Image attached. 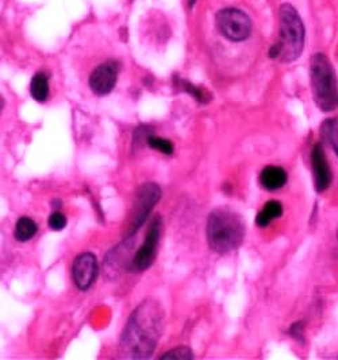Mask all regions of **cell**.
<instances>
[{
  "mask_svg": "<svg viewBox=\"0 0 338 360\" xmlns=\"http://www.w3.org/2000/svg\"><path fill=\"white\" fill-rule=\"evenodd\" d=\"M164 314L160 305L146 300L131 313L126 324L119 351L124 358L149 359L162 333Z\"/></svg>",
  "mask_w": 338,
  "mask_h": 360,
  "instance_id": "6da1fadb",
  "label": "cell"
},
{
  "mask_svg": "<svg viewBox=\"0 0 338 360\" xmlns=\"http://www.w3.org/2000/svg\"><path fill=\"white\" fill-rule=\"evenodd\" d=\"M245 224L241 215L230 208H216L207 220V240L216 254H228L244 241Z\"/></svg>",
  "mask_w": 338,
  "mask_h": 360,
  "instance_id": "7a4b0ae2",
  "label": "cell"
},
{
  "mask_svg": "<svg viewBox=\"0 0 338 360\" xmlns=\"http://www.w3.org/2000/svg\"><path fill=\"white\" fill-rule=\"evenodd\" d=\"M310 79L316 104L323 112L333 111L338 105V88L336 72L323 53L311 57Z\"/></svg>",
  "mask_w": 338,
  "mask_h": 360,
  "instance_id": "3957f363",
  "label": "cell"
},
{
  "mask_svg": "<svg viewBox=\"0 0 338 360\" xmlns=\"http://www.w3.org/2000/svg\"><path fill=\"white\" fill-rule=\"evenodd\" d=\"M280 20V39L282 48L280 61L292 62L301 57L304 46V25L295 7L285 3L279 10Z\"/></svg>",
  "mask_w": 338,
  "mask_h": 360,
  "instance_id": "277c9868",
  "label": "cell"
},
{
  "mask_svg": "<svg viewBox=\"0 0 338 360\" xmlns=\"http://www.w3.org/2000/svg\"><path fill=\"white\" fill-rule=\"evenodd\" d=\"M215 20L221 34L233 42H241L247 39L252 32L250 18L237 8L221 10L216 14Z\"/></svg>",
  "mask_w": 338,
  "mask_h": 360,
  "instance_id": "5b68a950",
  "label": "cell"
},
{
  "mask_svg": "<svg viewBox=\"0 0 338 360\" xmlns=\"http://www.w3.org/2000/svg\"><path fill=\"white\" fill-rule=\"evenodd\" d=\"M161 228H162L161 218L156 216L149 225V229H148V234L143 240V246L138 248V251L136 253V255L130 262L131 270L145 272L152 266V263L155 262L156 255H157Z\"/></svg>",
  "mask_w": 338,
  "mask_h": 360,
  "instance_id": "8992f818",
  "label": "cell"
},
{
  "mask_svg": "<svg viewBox=\"0 0 338 360\" xmlns=\"http://www.w3.org/2000/svg\"><path fill=\"white\" fill-rule=\"evenodd\" d=\"M161 197V189L155 182L143 184L141 188L138 189L136 194V204L133 208V218H131V228L130 234L137 231L148 219L152 209L159 203Z\"/></svg>",
  "mask_w": 338,
  "mask_h": 360,
  "instance_id": "52a82bcc",
  "label": "cell"
},
{
  "mask_svg": "<svg viewBox=\"0 0 338 360\" xmlns=\"http://www.w3.org/2000/svg\"><path fill=\"white\" fill-rule=\"evenodd\" d=\"M99 274V265L92 253H83L77 255L72 265V278L77 289L86 292L93 285Z\"/></svg>",
  "mask_w": 338,
  "mask_h": 360,
  "instance_id": "ba28073f",
  "label": "cell"
},
{
  "mask_svg": "<svg viewBox=\"0 0 338 360\" xmlns=\"http://www.w3.org/2000/svg\"><path fill=\"white\" fill-rule=\"evenodd\" d=\"M119 65L117 61L110 60L99 65L89 76V88L98 96L108 95L117 84Z\"/></svg>",
  "mask_w": 338,
  "mask_h": 360,
  "instance_id": "9c48e42d",
  "label": "cell"
},
{
  "mask_svg": "<svg viewBox=\"0 0 338 360\" xmlns=\"http://www.w3.org/2000/svg\"><path fill=\"white\" fill-rule=\"evenodd\" d=\"M311 165L314 173V184L317 192H323L332 184V171L323 147L317 143L311 152Z\"/></svg>",
  "mask_w": 338,
  "mask_h": 360,
  "instance_id": "30bf717a",
  "label": "cell"
},
{
  "mask_svg": "<svg viewBox=\"0 0 338 360\" xmlns=\"http://www.w3.org/2000/svg\"><path fill=\"white\" fill-rule=\"evenodd\" d=\"M260 182L263 188L267 189L269 192L279 190L283 188L287 182V173L283 168L271 165L263 169L260 174Z\"/></svg>",
  "mask_w": 338,
  "mask_h": 360,
  "instance_id": "8fae6325",
  "label": "cell"
},
{
  "mask_svg": "<svg viewBox=\"0 0 338 360\" xmlns=\"http://www.w3.org/2000/svg\"><path fill=\"white\" fill-rule=\"evenodd\" d=\"M283 215V206L279 201H268L256 218L259 227H267L273 219H278Z\"/></svg>",
  "mask_w": 338,
  "mask_h": 360,
  "instance_id": "7c38bea8",
  "label": "cell"
},
{
  "mask_svg": "<svg viewBox=\"0 0 338 360\" xmlns=\"http://www.w3.org/2000/svg\"><path fill=\"white\" fill-rule=\"evenodd\" d=\"M30 93H32V98L38 103L46 102L48 95H49V84H48V77L45 73L39 72L33 77L32 84H30Z\"/></svg>",
  "mask_w": 338,
  "mask_h": 360,
  "instance_id": "4fadbf2b",
  "label": "cell"
},
{
  "mask_svg": "<svg viewBox=\"0 0 338 360\" xmlns=\"http://www.w3.org/2000/svg\"><path fill=\"white\" fill-rule=\"evenodd\" d=\"M37 234V224L33 219L30 218H20L18 220V223L15 225V231H14V238L20 241V243H25L27 240L32 239Z\"/></svg>",
  "mask_w": 338,
  "mask_h": 360,
  "instance_id": "5bb4252c",
  "label": "cell"
},
{
  "mask_svg": "<svg viewBox=\"0 0 338 360\" xmlns=\"http://www.w3.org/2000/svg\"><path fill=\"white\" fill-rule=\"evenodd\" d=\"M320 133L323 139L333 147V150L338 155V118L326 120L320 127Z\"/></svg>",
  "mask_w": 338,
  "mask_h": 360,
  "instance_id": "9a60e30c",
  "label": "cell"
},
{
  "mask_svg": "<svg viewBox=\"0 0 338 360\" xmlns=\"http://www.w3.org/2000/svg\"><path fill=\"white\" fill-rule=\"evenodd\" d=\"M146 140H148L149 147H152L153 150H157L165 155L174 154V145L171 140L164 139V138L155 137V135H148Z\"/></svg>",
  "mask_w": 338,
  "mask_h": 360,
  "instance_id": "2e32d148",
  "label": "cell"
},
{
  "mask_svg": "<svg viewBox=\"0 0 338 360\" xmlns=\"http://www.w3.org/2000/svg\"><path fill=\"white\" fill-rule=\"evenodd\" d=\"M180 86L187 92L191 93L199 103H209L212 96L207 93V91L199 88V86H193L191 83L187 81H180Z\"/></svg>",
  "mask_w": 338,
  "mask_h": 360,
  "instance_id": "e0dca14e",
  "label": "cell"
},
{
  "mask_svg": "<svg viewBox=\"0 0 338 360\" xmlns=\"http://www.w3.org/2000/svg\"><path fill=\"white\" fill-rule=\"evenodd\" d=\"M194 358L191 348L188 347H178L171 349L169 352H165L164 355H161V359H180V360H190Z\"/></svg>",
  "mask_w": 338,
  "mask_h": 360,
  "instance_id": "ac0fdd59",
  "label": "cell"
},
{
  "mask_svg": "<svg viewBox=\"0 0 338 360\" xmlns=\"http://www.w3.org/2000/svg\"><path fill=\"white\" fill-rule=\"evenodd\" d=\"M48 225L53 231H61L67 227V218L61 212H53L48 219Z\"/></svg>",
  "mask_w": 338,
  "mask_h": 360,
  "instance_id": "d6986e66",
  "label": "cell"
},
{
  "mask_svg": "<svg viewBox=\"0 0 338 360\" xmlns=\"http://www.w3.org/2000/svg\"><path fill=\"white\" fill-rule=\"evenodd\" d=\"M196 0H188V4H190V7H193L194 4H195Z\"/></svg>",
  "mask_w": 338,
  "mask_h": 360,
  "instance_id": "ffe728a7",
  "label": "cell"
}]
</instances>
